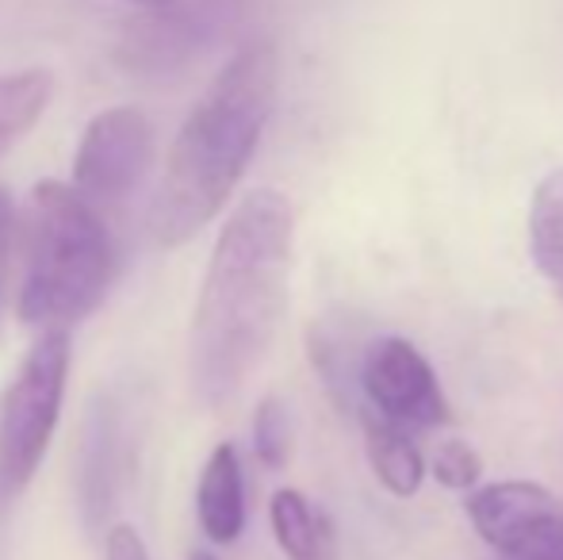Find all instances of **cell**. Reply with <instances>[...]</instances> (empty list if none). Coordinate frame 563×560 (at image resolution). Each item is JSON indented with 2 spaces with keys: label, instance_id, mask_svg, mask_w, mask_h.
Segmentation results:
<instances>
[{
  "label": "cell",
  "instance_id": "obj_1",
  "mask_svg": "<svg viewBox=\"0 0 563 560\" xmlns=\"http://www.w3.org/2000/svg\"><path fill=\"white\" fill-rule=\"evenodd\" d=\"M296 208L280 188H253L227 216L211 250L192 330L188 384L200 407L223 411L242 396L288 311Z\"/></svg>",
  "mask_w": 563,
  "mask_h": 560
},
{
  "label": "cell",
  "instance_id": "obj_2",
  "mask_svg": "<svg viewBox=\"0 0 563 560\" xmlns=\"http://www.w3.org/2000/svg\"><path fill=\"white\" fill-rule=\"evenodd\" d=\"M276 85V46L257 39L245 43L196 100L169 146L150 208V234L162 250L188 246L230 204L273 120Z\"/></svg>",
  "mask_w": 563,
  "mask_h": 560
},
{
  "label": "cell",
  "instance_id": "obj_3",
  "mask_svg": "<svg viewBox=\"0 0 563 560\" xmlns=\"http://www.w3.org/2000/svg\"><path fill=\"white\" fill-rule=\"evenodd\" d=\"M15 315L35 330H74L104 304L115 250L97 204L66 180H38L15 231Z\"/></svg>",
  "mask_w": 563,
  "mask_h": 560
},
{
  "label": "cell",
  "instance_id": "obj_4",
  "mask_svg": "<svg viewBox=\"0 0 563 560\" xmlns=\"http://www.w3.org/2000/svg\"><path fill=\"white\" fill-rule=\"evenodd\" d=\"M69 361H74L69 330H38L0 396V487L4 495H20L35 480L51 449L69 388Z\"/></svg>",
  "mask_w": 563,
  "mask_h": 560
},
{
  "label": "cell",
  "instance_id": "obj_5",
  "mask_svg": "<svg viewBox=\"0 0 563 560\" xmlns=\"http://www.w3.org/2000/svg\"><path fill=\"white\" fill-rule=\"evenodd\" d=\"M483 546L503 560L563 557V503L529 480H498L464 499Z\"/></svg>",
  "mask_w": 563,
  "mask_h": 560
},
{
  "label": "cell",
  "instance_id": "obj_6",
  "mask_svg": "<svg viewBox=\"0 0 563 560\" xmlns=\"http://www.w3.org/2000/svg\"><path fill=\"white\" fill-rule=\"evenodd\" d=\"M154 162V123L131 105L104 108L81 131L74 150V180L69 185L92 204L126 200L142 185Z\"/></svg>",
  "mask_w": 563,
  "mask_h": 560
},
{
  "label": "cell",
  "instance_id": "obj_7",
  "mask_svg": "<svg viewBox=\"0 0 563 560\" xmlns=\"http://www.w3.org/2000/svg\"><path fill=\"white\" fill-rule=\"evenodd\" d=\"M361 396L368 399L372 411L410 426V430H438V426L452 422L449 396L430 358L399 334L364 345Z\"/></svg>",
  "mask_w": 563,
  "mask_h": 560
},
{
  "label": "cell",
  "instance_id": "obj_8",
  "mask_svg": "<svg viewBox=\"0 0 563 560\" xmlns=\"http://www.w3.org/2000/svg\"><path fill=\"white\" fill-rule=\"evenodd\" d=\"M196 523L211 546H234L245 534V472L238 449L223 441L211 449L196 484Z\"/></svg>",
  "mask_w": 563,
  "mask_h": 560
},
{
  "label": "cell",
  "instance_id": "obj_9",
  "mask_svg": "<svg viewBox=\"0 0 563 560\" xmlns=\"http://www.w3.org/2000/svg\"><path fill=\"white\" fill-rule=\"evenodd\" d=\"M361 430H364V457H368L372 476L395 499H415L422 492L426 476H430V464H426L418 441L410 438V426L384 419L379 411L364 407Z\"/></svg>",
  "mask_w": 563,
  "mask_h": 560
},
{
  "label": "cell",
  "instance_id": "obj_10",
  "mask_svg": "<svg viewBox=\"0 0 563 560\" xmlns=\"http://www.w3.org/2000/svg\"><path fill=\"white\" fill-rule=\"evenodd\" d=\"M268 523L288 560H338V534L330 515L299 487H280L268 499Z\"/></svg>",
  "mask_w": 563,
  "mask_h": 560
},
{
  "label": "cell",
  "instance_id": "obj_11",
  "mask_svg": "<svg viewBox=\"0 0 563 560\" xmlns=\"http://www.w3.org/2000/svg\"><path fill=\"white\" fill-rule=\"evenodd\" d=\"M529 257L563 304V165L544 173L529 200Z\"/></svg>",
  "mask_w": 563,
  "mask_h": 560
},
{
  "label": "cell",
  "instance_id": "obj_12",
  "mask_svg": "<svg viewBox=\"0 0 563 560\" xmlns=\"http://www.w3.org/2000/svg\"><path fill=\"white\" fill-rule=\"evenodd\" d=\"M54 97V74L46 69H12L0 74V154L35 131Z\"/></svg>",
  "mask_w": 563,
  "mask_h": 560
},
{
  "label": "cell",
  "instance_id": "obj_13",
  "mask_svg": "<svg viewBox=\"0 0 563 560\" xmlns=\"http://www.w3.org/2000/svg\"><path fill=\"white\" fill-rule=\"evenodd\" d=\"M296 446V422L280 396H265L253 411V453L268 472H280L291 461Z\"/></svg>",
  "mask_w": 563,
  "mask_h": 560
},
{
  "label": "cell",
  "instance_id": "obj_14",
  "mask_svg": "<svg viewBox=\"0 0 563 560\" xmlns=\"http://www.w3.org/2000/svg\"><path fill=\"white\" fill-rule=\"evenodd\" d=\"M430 476L449 492H475V484L483 480V457L472 441L449 438L438 446L430 461Z\"/></svg>",
  "mask_w": 563,
  "mask_h": 560
},
{
  "label": "cell",
  "instance_id": "obj_15",
  "mask_svg": "<svg viewBox=\"0 0 563 560\" xmlns=\"http://www.w3.org/2000/svg\"><path fill=\"white\" fill-rule=\"evenodd\" d=\"M15 231H20L15 200H12V193H8V188H0V307H4L8 270H12V254H15Z\"/></svg>",
  "mask_w": 563,
  "mask_h": 560
},
{
  "label": "cell",
  "instance_id": "obj_16",
  "mask_svg": "<svg viewBox=\"0 0 563 560\" xmlns=\"http://www.w3.org/2000/svg\"><path fill=\"white\" fill-rule=\"evenodd\" d=\"M104 560H150L146 541L131 523H115L104 534Z\"/></svg>",
  "mask_w": 563,
  "mask_h": 560
},
{
  "label": "cell",
  "instance_id": "obj_17",
  "mask_svg": "<svg viewBox=\"0 0 563 560\" xmlns=\"http://www.w3.org/2000/svg\"><path fill=\"white\" fill-rule=\"evenodd\" d=\"M126 4H142V8H162V4H169V0H126Z\"/></svg>",
  "mask_w": 563,
  "mask_h": 560
},
{
  "label": "cell",
  "instance_id": "obj_18",
  "mask_svg": "<svg viewBox=\"0 0 563 560\" xmlns=\"http://www.w3.org/2000/svg\"><path fill=\"white\" fill-rule=\"evenodd\" d=\"M188 560H219V557H216V553H208V549H196V553L188 557Z\"/></svg>",
  "mask_w": 563,
  "mask_h": 560
},
{
  "label": "cell",
  "instance_id": "obj_19",
  "mask_svg": "<svg viewBox=\"0 0 563 560\" xmlns=\"http://www.w3.org/2000/svg\"><path fill=\"white\" fill-rule=\"evenodd\" d=\"M552 560H563V557H552Z\"/></svg>",
  "mask_w": 563,
  "mask_h": 560
}]
</instances>
